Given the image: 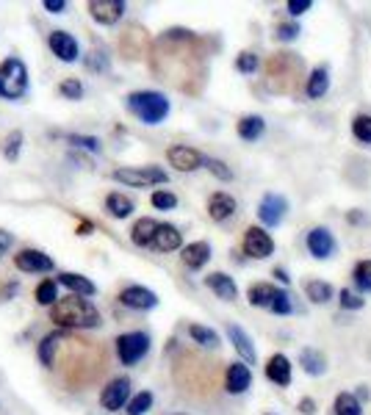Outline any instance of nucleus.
<instances>
[{
    "mask_svg": "<svg viewBox=\"0 0 371 415\" xmlns=\"http://www.w3.org/2000/svg\"><path fill=\"white\" fill-rule=\"evenodd\" d=\"M53 368L61 371L64 382L73 388H83L98 379L103 371V349L92 340L73 338L67 333H56V352H53Z\"/></svg>",
    "mask_w": 371,
    "mask_h": 415,
    "instance_id": "nucleus-1",
    "label": "nucleus"
},
{
    "mask_svg": "<svg viewBox=\"0 0 371 415\" xmlns=\"http://www.w3.org/2000/svg\"><path fill=\"white\" fill-rule=\"evenodd\" d=\"M50 321L67 330H86V327H100V313L89 299H80L73 293L50 308Z\"/></svg>",
    "mask_w": 371,
    "mask_h": 415,
    "instance_id": "nucleus-2",
    "label": "nucleus"
},
{
    "mask_svg": "<svg viewBox=\"0 0 371 415\" xmlns=\"http://www.w3.org/2000/svg\"><path fill=\"white\" fill-rule=\"evenodd\" d=\"M127 111L139 117L145 125H161L169 117V100L161 92H133L127 95Z\"/></svg>",
    "mask_w": 371,
    "mask_h": 415,
    "instance_id": "nucleus-3",
    "label": "nucleus"
},
{
    "mask_svg": "<svg viewBox=\"0 0 371 415\" xmlns=\"http://www.w3.org/2000/svg\"><path fill=\"white\" fill-rule=\"evenodd\" d=\"M28 92V67L20 58H6L0 64V97L20 100Z\"/></svg>",
    "mask_w": 371,
    "mask_h": 415,
    "instance_id": "nucleus-4",
    "label": "nucleus"
},
{
    "mask_svg": "<svg viewBox=\"0 0 371 415\" xmlns=\"http://www.w3.org/2000/svg\"><path fill=\"white\" fill-rule=\"evenodd\" d=\"M117 183L122 185H130V188H147V185H155V183H167V172L158 169V166H122V169H114L111 175Z\"/></svg>",
    "mask_w": 371,
    "mask_h": 415,
    "instance_id": "nucleus-5",
    "label": "nucleus"
},
{
    "mask_svg": "<svg viewBox=\"0 0 371 415\" xmlns=\"http://www.w3.org/2000/svg\"><path fill=\"white\" fill-rule=\"evenodd\" d=\"M150 352L147 333H125L117 338V357L122 365H136Z\"/></svg>",
    "mask_w": 371,
    "mask_h": 415,
    "instance_id": "nucleus-6",
    "label": "nucleus"
},
{
    "mask_svg": "<svg viewBox=\"0 0 371 415\" xmlns=\"http://www.w3.org/2000/svg\"><path fill=\"white\" fill-rule=\"evenodd\" d=\"M241 247H244V255H247V258L263 260L274 252V238L266 233L263 227H247Z\"/></svg>",
    "mask_w": 371,
    "mask_h": 415,
    "instance_id": "nucleus-7",
    "label": "nucleus"
},
{
    "mask_svg": "<svg viewBox=\"0 0 371 415\" xmlns=\"http://www.w3.org/2000/svg\"><path fill=\"white\" fill-rule=\"evenodd\" d=\"M127 399H130V379H127V377L111 379V382L103 388V393H100V404H103V410H108V413L122 410L125 404H127Z\"/></svg>",
    "mask_w": 371,
    "mask_h": 415,
    "instance_id": "nucleus-8",
    "label": "nucleus"
},
{
    "mask_svg": "<svg viewBox=\"0 0 371 415\" xmlns=\"http://www.w3.org/2000/svg\"><path fill=\"white\" fill-rule=\"evenodd\" d=\"M286 210H288V200L283 194H263V200L258 203V219L266 227H277L283 222Z\"/></svg>",
    "mask_w": 371,
    "mask_h": 415,
    "instance_id": "nucleus-9",
    "label": "nucleus"
},
{
    "mask_svg": "<svg viewBox=\"0 0 371 415\" xmlns=\"http://www.w3.org/2000/svg\"><path fill=\"white\" fill-rule=\"evenodd\" d=\"M167 161L169 166H174L177 172H194L205 163V156L194 150V147H186V144H174L167 150Z\"/></svg>",
    "mask_w": 371,
    "mask_h": 415,
    "instance_id": "nucleus-10",
    "label": "nucleus"
},
{
    "mask_svg": "<svg viewBox=\"0 0 371 415\" xmlns=\"http://www.w3.org/2000/svg\"><path fill=\"white\" fill-rule=\"evenodd\" d=\"M89 14L92 20L100 23V26H114L120 23L125 14V3L122 0H89Z\"/></svg>",
    "mask_w": 371,
    "mask_h": 415,
    "instance_id": "nucleus-11",
    "label": "nucleus"
},
{
    "mask_svg": "<svg viewBox=\"0 0 371 415\" xmlns=\"http://www.w3.org/2000/svg\"><path fill=\"white\" fill-rule=\"evenodd\" d=\"M48 45H50V50H53V55H56L58 61H67V64L78 61V55H80V48H78V42H75V36H70L67 31H53Z\"/></svg>",
    "mask_w": 371,
    "mask_h": 415,
    "instance_id": "nucleus-12",
    "label": "nucleus"
},
{
    "mask_svg": "<svg viewBox=\"0 0 371 415\" xmlns=\"http://www.w3.org/2000/svg\"><path fill=\"white\" fill-rule=\"evenodd\" d=\"M120 302L130 311H152L158 305V296L145 286H127L120 293Z\"/></svg>",
    "mask_w": 371,
    "mask_h": 415,
    "instance_id": "nucleus-13",
    "label": "nucleus"
},
{
    "mask_svg": "<svg viewBox=\"0 0 371 415\" xmlns=\"http://www.w3.org/2000/svg\"><path fill=\"white\" fill-rule=\"evenodd\" d=\"M305 244H308V252L316 260H327L335 252V238L327 227H313L305 238Z\"/></svg>",
    "mask_w": 371,
    "mask_h": 415,
    "instance_id": "nucleus-14",
    "label": "nucleus"
},
{
    "mask_svg": "<svg viewBox=\"0 0 371 415\" xmlns=\"http://www.w3.org/2000/svg\"><path fill=\"white\" fill-rule=\"evenodd\" d=\"M14 266L20 271H28V274H45L53 269V258H48L39 249H23V252L14 255Z\"/></svg>",
    "mask_w": 371,
    "mask_h": 415,
    "instance_id": "nucleus-15",
    "label": "nucleus"
},
{
    "mask_svg": "<svg viewBox=\"0 0 371 415\" xmlns=\"http://www.w3.org/2000/svg\"><path fill=\"white\" fill-rule=\"evenodd\" d=\"M252 385V371L244 363H230L227 365V377H224V390L233 396H241L244 390Z\"/></svg>",
    "mask_w": 371,
    "mask_h": 415,
    "instance_id": "nucleus-16",
    "label": "nucleus"
},
{
    "mask_svg": "<svg viewBox=\"0 0 371 415\" xmlns=\"http://www.w3.org/2000/svg\"><path fill=\"white\" fill-rule=\"evenodd\" d=\"M150 247H155L158 252H174V249H180L183 247V233L174 227V225H158L155 227V235H152V244Z\"/></svg>",
    "mask_w": 371,
    "mask_h": 415,
    "instance_id": "nucleus-17",
    "label": "nucleus"
},
{
    "mask_svg": "<svg viewBox=\"0 0 371 415\" xmlns=\"http://www.w3.org/2000/svg\"><path fill=\"white\" fill-rule=\"evenodd\" d=\"M227 335H230V343H233V349L241 355V360H244V365L252 363L255 365V360H258V352H255V346H252V338L239 327V324H227Z\"/></svg>",
    "mask_w": 371,
    "mask_h": 415,
    "instance_id": "nucleus-18",
    "label": "nucleus"
},
{
    "mask_svg": "<svg viewBox=\"0 0 371 415\" xmlns=\"http://www.w3.org/2000/svg\"><path fill=\"white\" fill-rule=\"evenodd\" d=\"M266 379L280 388H288L291 385V360L286 355H272L266 360Z\"/></svg>",
    "mask_w": 371,
    "mask_h": 415,
    "instance_id": "nucleus-19",
    "label": "nucleus"
},
{
    "mask_svg": "<svg viewBox=\"0 0 371 415\" xmlns=\"http://www.w3.org/2000/svg\"><path fill=\"white\" fill-rule=\"evenodd\" d=\"M180 260H183V266L186 269H202L208 260H211V244L208 241H194V244H186L183 249H180Z\"/></svg>",
    "mask_w": 371,
    "mask_h": 415,
    "instance_id": "nucleus-20",
    "label": "nucleus"
},
{
    "mask_svg": "<svg viewBox=\"0 0 371 415\" xmlns=\"http://www.w3.org/2000/svg\"><path fill=\"white\" fill-rule=\"evenodd\" d=\"M236 197H230L227 191H216V194H211V200H208V216L214 219V222H224V219H230L233 213H236Z\"/></svg>",
    "mask_w": 371,
    "mask_h": 415,
    "instance_id": "nucleus-21",
    "label": "nucleus"
},
{
    "mask_svg": "<svg viewBox=\"0 0 371 415\" xmlns=\"http://www.w3.org/2000/svg\"><path fill=\"white\" fill-rule=\"evenodd\" d=\"M205 286L211 288L219 299H224V302L239 299V288H236V283H233V277H227L224 271H214V274H208V277H205Z\"/></svg>",
    "mask_w": 371,
    "mask_h": 415,
    "instance_id": "nucleus-22",
    "label": "nucleus"
},
{
    "mask_svg": "<svg viewBox=\"0 0 371 415\" xmlns=\"http://www.w3.org/2000/svg\"><path fill=\"white\" fill-rule=\"evenodd\" d=\"M58 283L67 288V291H73L75 296H95V293H98V286H95L89 277L75 274V271H64V274H58Z\"/></svg>",
    "mask_w": 371,
    "mask_h": 415,
    "instance_id": "nucleus-23",
    "label": "nucleus"
},
{
    "mask_svg": "<svg viewBox=\"0 0 371 415\" xmlns=\"http://www.w3.org/2000/svg\"><path fill=\"white\" fill-rule=\"evenodd\" d=\"M145 45H147V36H145L142 28H127V31L122 33V42H120L125 58H142Z\"/></svg>",
    "mask_w": 371,
    "mask_h": 415,
    "instance_id": "nucleus-24",
    "label": "nucleus"
},
{
    "mask_svg": "<svg viewBox=\"0 0 371 415\" xmlns=\"http://www.w3.org/2000/svg\"><path fill=\"white\" fill-rule=\"evenodd\" d=\"M299 365L310 377H322L324 371H327V360H324V355L319 349H302L299 352Z\"/></svg>",
    "mask_w": 371,
    "mask_h": 415,
    "instance_id": "nucleus-25",
    "label": "nucleus"
},
{
    "mask_svg": "<svg viewBox=\"0 0 371 415\" xmlns=\"http://www.w3.org/2000/svg\"><path fill=\"white\" fill-rule=\"evenodd\" d=\"M327 89H330V70H327V67H316V70L310 72V78H308L305 92H308L310 100H319V97L327 95Z\"/></svg>",
    "mask_w": 371,
    "mask_h": 415,
    "instance_id": "nucleus-26",
    "label": "nucleus"
},
{
    "mask_svg": "<svg viewBox=\"0 0 371 415\" xmlns=\"http://www.w3.org/2000/svg\"><path fill=\"white\" fill-rule=\"evenodd\" d=\"M239 136L244 139V141H255V139H261L263 136V130H266V122H263V117H258V114H249V117H241L239 119Z\"/></svg>",
    "mask_w": 371,
    "mask_h": 415,
    "instance_id": "nucleus-27",
    "label": "nucleus"
},
{
    "mask_svg": "<svg viewBox=\"0 0 371 415\" xmlns=\"http://www.w3.org/2000/svg\"><path fill=\"white\" fill-rule=\"evenodd\" d=\"M155 227H158V222L155 219H139L133 227H130V241L136 244V247H150L152 244V235H155Z\"/></svg>",
    "mask_w": 371,
    "mask_h": 415,
    "instance_id": "nucleus-28",
    "label": "nucleus"
},
{
    "mask_svg": "<svg viewBox=\"0 0 371 415\" xmlns=\"http://www.w3.org/2000/svg\"><path fill=\"white\" fill-rule=\"evenodd\" d=\"M105 210H108L114 219H127V216L133 213V203H130V197H125V194H120V191H114V194L105 197Z\"/></svg>",
    "mask_w": 371,
    "mask_h": 415,
    "instance_id": "nucleus-29",
    "label": "nucleus"
},
{
    "mask_svg": "<svg viewBox=\"0 0 371 415\" xmlns=\"http://www.w3.org/2000/svg\"><path fill=\"white\" fill-rule=\"evenodd\" d=\"M274 291H277V286H272V283H255V286H249V291H247L249 305H252V308H269Z\"/></svg>",
    "mask_w": 371,
    "mask_h": 415,
    "instance_id": "nucleus-30",
    "label": "nucleus"
},
{
    "mask_svg": "<svg viewBox=\"0 0 371 415\" xmlns=\"http://www.w3.org/2000/svg\"><path fill=\"white\" fill-rule=\"evenodd\" d=\"M0 144H3V156H6V161H17L20 153H23V144H25L23 130H9V133L3 136Z\"/></svg>",
    "mask_w": 371,
    "mask_h": 415,
    "instance_id": "nucleus-31",
    "label": "nucleus"
},
{
    "mask_svg": "<svg viewBox=\"0 0 371 415\" xmlns=\"http://www.w3.org/2000/svg\"><path fill=\"white\" fill-rule=\"evenodd\" d=\"M305 293H308V299L310 302H316V305H327L330 299H333V286L330 283H324V280H310V283H305Z\"/></svg>",
    "mask_w": 371,
    "mask_h": 415,
    "instance_id": "nucleus-32",
    "label": "nucleus"
},
{
    "mask_svg": "<svg viewBox=\"0 0 371 415\" xmlns=\"http://www.w3.org/2000/svg\"><path fill=\"white\" fill-rule=\"evenodd\" d=\"M333 410H335V415H363V407L355 399V393H338Z\"/></svg>",
    "mask_w": 371,
    "mask_h": 415,
    "instance_id": "nucleus-33",
    "label": "nucleus"
},
{
    "mask_svg": "<svg viewBox=\"0 0 371 415\" xmlns=\"http://www.w3.org/2000/svg\"><path fill=\"white\" fill-rule=\"evenodd\" d=\"M189 335H192V340H197L199 346H219V335L211 330V327H202V324H192L189 327Z\"/></svg>",
    "mask_w": 371,
    "mask_h": 415,
    "instance_id": "nucleus-34",
    "label": "nucleus"
},
{
    "mask_svg": "<svg viewBox=\"0 0 371 415\" xmlns=\"http://www.w3.org/2000/svg\"><path fill=\"white\" fill-rule=\"evenodd\" d=\"M352 280H355V288H357L360 293L371 291V260H360V263L355 266Z\"/></svg>",
    "mask_w": 371,
    "mask_h": 415,
    "instance_id": "nucleus-35",
    "label": "nucleus"
},
{
    "mask_svg": "<svg viewBox=\"0 0 371 415\" xmlns=\"http://www.w3.org/2000/svg\"><path fill=\"white\" fill-rule=\"evenodd\" d=\"M127 415H145L152 407V393L150 390H142V393H136L133 399H127V404H125Z\"/></svg>",
    "mask_w": 371,
    "mask_h": 415,
    "instance_id": "nucleus-36",
    "label": "nucleus"
},
{
    "mask_svg": "<svg viewBox=\"0 0 371 415\" xmlns=\"http://www.w3.org/2000/svg\"><path fill=\"white\" fill-rule=\"evenodd\" d=\"M269 311H272L274 316H288V313H294V302H291L288 291H283V288L274 291L272 302H269Z\"/></svg>",
    "mask_w": 371,
    "mask_h": 415,
    "instance_id": "nucleus-37",
    "label": "nucleus"
},
{
    "mask_svg": "<svg viewBox=\"0 0 371 415\" xmlns=\"http://www.w3.org/2000/svg\"><path fill=\"white\" fill-rule=\"evenodd\" d=\"M36 302L39 305H56L58 302V283L56 280H42L36 286Z\"/></svg>",
    "mask_w": 371,
    "mask_h": 415,
    "instance_id": "nucleus-38",
    "label": "nucleus"
},
{
    "mask_svg": "<svg viewBox=\"0 0 371 415\" xmlns=\"http://www.w3.org/2000/svg\"><path fill=\"white\" fill-rule=\"evenodd\" d=\"M352 136L363 144H371V117L369 114H357L352 119Z\"/></svg>",
    "mask_w": 371,
    "mask_h": 415,
    "instance_id": "nucleus-39",
    "label": "nucleus"
},
{
    "mask_svg": "<svg viewBox=\"0 0 371 415\" xmlns=\"http://www.w3.org/2000/svg\"><path fill=\"white\" fill-rule=\"evenodd\" d=\"M338 302H341V308H347V311H360V308L366 305L363 293H357V291H352V288H341Z\"/></svg>",
    "mask_w": 371,
    "mask_h": 415,
    "instance_id": "nucleus-40",
    "label": "nucleus"
},
{
    "mask_svg": "<svg viewBox=\"0 0 371 415\" xmlns=\"http://www.w3.org/2000/svg\"><path fill=\"white\" fill-rule=\"evenodd\" d=\"M58 95H61V97H67V100H80V97H83V83H80L78 78L61 80Z\"/></svg>",
    "mask_w": 371,
    "mask_h": 415,
    "instance_id": "nucleus-41",
    "label": "nucleus"
},
{
    "mask_svg": "<svg viewBox=\"0 0 371 415\" xmlns=\"http://www.w3.org/2000/svg\"><path fill=\"white\" fill-rule=\"evenodd\" d=\"M53 352H56V333L42 338V343H39V363L45 368H53Z\"/></svg>",
    "mask_w": 371,
    "mask_h": 415,
    "instance_id": "nucleus-42",
    "label": "nucleus"
},
{
    "mask_svg": "<svg viewBox=\"0 0 371 415\" xmlns=\"http://www.w3.org/2000/svg\"><path fill=\"white\" fill-rule=\"evenodd\" d=\"M202 166H208V172L214 175V178H219V180H233V172H230V166L219 161V158H205V163Z\"/></svg>",
    "mask_w": 371,
    "mask_h": 415,
    "instance_id": "nucleus-43",
    "label": "nucleus"
},
{
    "mask_svg": "<svg viewBox=\"0 0 371 415\" xmlns=\"http://www.w3.org/2000/svg\"><path fill=\"white\" fill-rule=\"evenodd\" d=\"M236 70L241 72V75H252L255 70H258V55L255 53H239V58H236Z\"/></svg>",
    "mask_w": 371,
    "mask_h": 415,
    "instance_id": "nucleus-44",
    "label": "nucleus"
},
{
    "mask_svg": "<svg viewBox=\"0 0 371 415\" xmlns=\"http://www.w3.org/2000/svg\"><path fill=\"white\" fill-rule=\"evenodd\" d=\"M150 203H152V208H158V210H172L177 205V197H174L172 191H155L150 197Z\"/></svg>",
    "mask_w": 371,
    "mask_h": 415,
    "instance_id": "nucleus-45",
    "label": "nucleus"
},
{
    "mask_svg": "<svg viewBox=\"0 0 371 415\" xmlns=\"http://www.w3.org/2000/svg\"><path fill=\"white\" fill-rule=\"evenodd\" d=\"M67 141L75 144V147H83V150H92V153H100V141L95 136H80V133H70Z\"/></svg>",
    "mask_w": 371,
    "mask_h": 415,
    "instance_id": "nucleus-46",
    "label": "nucleus"
},
{
    "mask_svg": "<svg viewBox=\"0 0 371 415\" xmlns=\"http://www.w3.org/2000/svg\"><path fill=\"white\" fill-rule=\"evenodd\" d=\"M299 36V26L297 23H280L277 26V39H283V42H291V39H297Z\"/></svg>",
    "mask_w": 371,
    "mask_h": 415,
    "instance_id": "nucleus-47",
    "label": "nucleus"
},
{
    "mask_svg": "<svg viewBox=\"0 0 371 415\" xmlns=\"http://www.w3.org/2000/svg\"><path fill=\"white\" fill-rule=\"evenodd\" d=\"M310 6H313V0H288V6H286V9H288V14H291V17H299V14H305Z\"/></svg>",
    "mask_w": 371,
    "mask_h": 415,
    "instance_id": "nucleus-48",
    "label": "nucleus"
},
{
    "mask_svg": "<svg viewBox=\"0 0 371 415\" xmlns=\"http://www.w3.org/2000/svg\"><path fill=\"white\" fill-rule=\"evenodd\" d=\"M42 6H45V11H50V14H61V11H67V0H45Z\"/></svg>",
    "mask_w": 371,
    "mask_h": 415,
    "instance_id": "nucleus-49",
    "label": "nucleus"
},
{
    "mask_svg": "<svg viewBox=\"0 0 371 415\" xmlns=\"http://www.w3.org/2000/svg\"><path fill=\"white\" fill-rule=\"evenodd\" d=\"M11 244H14V238L9 230H0V255H6L9 249H11Z\"/></svg>",
    "mask_w": 371,
    "mask_h": 415,
    "instance_id": "nucleus-50",
    "label": "nucleus"
},
{
    "mask_svg": "<svg viewBox=\"0 0 371 415\" xmlns=\"http://www.w3.org/2000/svg\"><path fill=\"white\" fill-rule=\"evenodd\" d=\"M299 413H302V415H313V413H316V401H313V399H302V401H299Z\"/></svg>",
    "mask_w": 371,
    "mask_h": 415,
    "instance_id": "nucleus-51",
    "label": "nucleus"
},
{
    "mask_svg": "<svg viewBox=\"0 0 371 415\" xmlns=\"http://www.w3.org/2000/svg\"><path fill=\"white\" fill-rule=\"evenodd\" d=\"M14 293H17V283H9V286H3V288H0V302H9Z\"/></svg>",
    "mask_w": 371,
    "mask_h": 415,
    "instance_id": "nucleus-52",
    "label": "nucleus"
},
{
    "mask_svg": "<svg viewBox=\"0 0 371 415\" xmlns=\"http://www.w3.org/2000/svg\"><path fill=\"white\" fill-rule=\"evenodd\" d=\"M272 274L277 277V280H280V283H288V280H291V277H288V271H286L283 266H277V269H274Z\"/></svg>",
    "mask_w": 371,
    "mask_h": 415,
    "instance_id": "nucleus-53",
    "label": "nucleus"
},
{
    "mask_svg": "<svg viewBox=\"0 0 371 415\" xmlns=\"http://www.w3.org/2000/svg\"><path fill=\"white\" fill-rule=\"evenodd\" d=\"M92 230H95V225H92V222H80V225H78V235H89Z\"/></svg>",
    "mask_w": 371,
    "mask_h": 415,
    "instance_id": "nucleus-54",
    "label": "nucleus"
},
{
    "mask_svg": "<svg viewBox=\"0 0 371 415\" xmlns=\"http://www.w3.org/2000/svg\"><path fill=\"white\" fill-rule=\"evenodd\" d=\"M355 399H357V401H360V399L366 401V399H369V388H366V385H363V388H357V393H355Z\"/></svg>",
    "mask_w": 371,
    "mask_h": 415,
    "instance_id": "nucleus-55",
    "label": "nucleus"
},
{
    "mask_svg": "<svg viewBox=\"0 0 371 415\" xmlns=\"http://www.w3.org/2000/svg\"><path fill=\"white\" fill-rule=\"evenodd\" d=\"M0 415H11L9 410H6V407H3V401H0Z\"/></svg>",
    "mask_w": 371,
    "mask_h": 415,
    "instance_id": "nucleus-56",
    "label": "nucleus"
},
{
    "mask_svg": "<svg viewBox=\"0 0 371 415\" xmlns=\"http://www.w3.org/2000/svg\"><path fill=\"white\" fill-rule=\"evenodd\" d=\"M266 415H274V413H266Z\"/></svg>",
    "mask_w": 371,
    "mask_h": 415,
    "instance_id": "nucleus-57",
    "label": "nucleus"
}]
</instances>
